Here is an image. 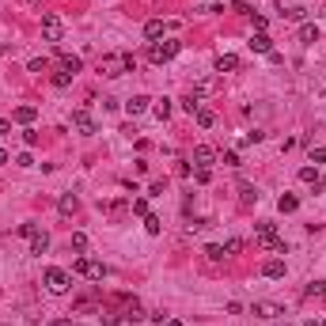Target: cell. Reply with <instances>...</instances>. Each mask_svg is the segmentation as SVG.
Returning <instances> with one entry per match:
<instances>
[{"label": "cell", "instance_id": "obj_1", "mask_svg": "<svg viewBox=\"0 0 326 326\" xmlns=\"http://www.w3.org/2000/svg\"><path fill=\"white\" fill-rule=\"evenodd\" d=\"M179 50H182L179 38H163V42H152V46H148V61H152V65H167V61L179 57Z\"/></svg>", "mask_w": 326, "mask_h": 326}, {"label": "cell", "instance_id": "obj_2", "mask_svg": "<svg viewBox=\"0 0 326 326\" xmlns=\"http://www.w3.org/2000/svg\"><path fill=\"white\" fill-rule=\"evenodd\" d=\"M254 235H258V243L262 247H269V250H277V254H284V239L277 235V224H269V220H262V224H254Z\"/></svg>", "mask_w": 326, "mask_h": 326}, {"label": "cell", "instance_id": "obj_3", "mask_svg": "<svg viewBox=\"0 0 326 326\" xmlns=\"http://www.w3.org/2000/svg\"><path fill=\"white\" fill-rule=\"evenodd\" d=\"M42 284H46L50 292H57V296H61V292H69L72 273H69V269H61V266H50V269L42 273Z\"/></svg>", "mask_w": 326, "mask_h": 326}, {"label": "cell", "instance_id": "obj_4", "mask_svg": "<svg viewBox=\"0 0 326 326\" xmlns=\"http://www.w3.org/2000/svg\"><path fill=\"white\" fill-rule=\"evenodd\" d=\"M72 273L87 277V281H103V277H106V266H103V262H95V258H87V254H80L76 262H72Z\"/></svg>", "mask_w": 326, "mask_h": 326}, {"label": "cell", "instance_id": "obj_5", "mask_svg": "<svg viewBox=\"0 0 326 326\" xmlns=\"http://www.w3.org/2000/svg\"><path fill=\"white\" fill-rule=\"evenodd\" d=\"M61 35H65V23H61V16L46 12V16H42V38H46V42H61Z\"/></svg>", "mask_w": 326, "mask_h": 326}, {"label": "cell", "instance_id": "obj_6", "mask_svg": "<svg viewBox=\"0 0 326 326\" xmlns=\"http://www.w3.org/2000/svg\"><path fill=\"white\" fill-rule=\"evenodd\" d=\"M72 125L80 129V137H95V133H99V125H95V118H91V114L84 110V106H80V110H72Z\"/></svg>", "mask_w": 326, "mask_h": 326}, {"label": "cell", "instance_id": "obj_7", "mask_svg": "<svg viewBox=\"0 0 326 326\" xmlns=\"http://www.w3.org/2000/svg\"><path fill=\"white\" fill-rule=\"evenodd\" d=\"M250 315H254V318H281L284 307H281V303H273V300H258L254 307H250Z\"/></svg>", "mask_w": 326, "mask_h": 326}, {"label": "cell", "instance_id": "obj_8", "mask_svg": "<svg viewBox=\"0 0 326 326\" xmlns=\"http://www.w3.org/2000/svg\"><path fill=\"white\" fill-rule=\"evenodd\" d=\"M118 69H125V53H114V57H103V65H99V72H103V76H121Z\"/></svg>", "mask_w": 326, "mask_h": 326}, {"label": "cell", "instance_id": "obj_9", "mask_svg": "<svg viewBox=\"0 0 326 326\" xmlns=\"http://www.w3.org/2000/svg\"><path fill=\"white\" fill-rule=\"evenodd\" d=\"M194 163H198V167H213V163H216V148L198 144V148H194Z\"/></svg>", "mask_w": 326, "mask_h": 326}, {"label": "cell", "instance_id": "obj_10", "mask_svg": "<svg viewBox=\"0 0 326 326\" xmlns=\"http://www.w3.org/2000/svg\"><path fill=\"white\" fill-rule=\"evenodd\" d=\"M247 46H250V50H254V53H273V38H269L266 31H258V35L250 38Z\"/></svg>", "mask_w": 326, "mask_h": 326}, {"label": "cell", "instance_id": "obj_11", "mask_svg": "<svg viewBox=\"0 0 326 326\" xmlns=\"http://www.w3.org/2000/svg\"><path fill=\"white\" fill-rule=\"evenodd\" d=\"M148 103H152L148 95H133V99L125 103V114H129V118H137V114H144V110H148Z\"/></svg>", "mask_w": 326, "mask_h": 326}, {"label": "cell", "instance_id": "obj_12", "mask_svg": "<svg viewBox=\"0 0 326 326\" xmlns=\"http://www.w3.org/2000/svg\"><path fill=\"white\" fill-rule=\"evenodd\" d=\"M38 118V110L31 103H23V106H16V114H12V121H19V125H31V121Z\"/></svg>", "mask_w": 326, "mask_h": 326}, {"label": "cell", "instance_id": "obj_13", "mask_svg": "<svg viewBox=\"0 0 326 326\" xmlns=\"http://www.w3.org/2000/svg\"><path fill=\"white\" fill-rule=\"evenodd\" d=\"M262 277H269V281H281V277H284V262H281V258H269L266 266H262Z\"/></svg>", "mask_w": 326, "mask_h": 326}, {"label": "cell", "instance_id": "obj_14", "mask_svg": "<svg viewBox=\"0 0 326 326\" xmlns=\"http://www.w3.org/2000/svg\"><path fill=\"white\" fill-rule=\"evenodd\" d=\"M163 31H167V27H163V19H148V23H144V38H148V42H159Z\"/></svg>", "mask_w": 326, "mask_h": 326}, {"label": "cell", "instance_id": "obj_15", "mask_svg": "<svg viewBox=\"0 0 326 326\" xmlns=\"http://www.w3.org/2000/svg\"><path fill=\"white\" fill-rule=\"evenodd\" d=\"M57 209H61V216H72V213L80 209V198H76V194H61Z\"/></svg>", "mask_w": 326, "mask_h": 326}, {"label": "cell", "instance_id": "obj_16", "mask_svg": "<svg viewBox=\"0 0 326 326\" xmlns=\"http://www.w3.org/2000/svg\"><path fill=\"white\" fill-rule=\"evenodd\" d=\"M239 69V57H235V53H220V57H216V72H235Z\"/></svg>", "mask_w": 326, "mask_h": 326}, {"label": "cell", "instance_id": "obj_17", "mask_svg": "<svg viewBox=\"0 0 326 326\" xmlns=\"http://www.w3.org/2000/svg\"><path fill=\"white\" fill-rule=\"evenodd\" d=\"M61 69H65V72H72V76H76V72L84 69V61H80L76 53H61Z\"/></svg>", "mask_w": 326, "mask_h": 326}, {"label": "cell", "instance_id": "obj_18", "mask_svg": "<svg viewBox=\"0 0 326 326\" xmlns=\"http://www.w3.org/2000/svg\"><path fill=\"white\" fill-rule=\"evenodd\" d=\"M277 209H281V213H296V209H300V198H296V194H281V198H277Z\"/></svg>", "mask_w": 326, "mask_h": 326}, {"label": "cell", "instance_id": "obj_19", "mask_svg": "<svg viewBox=\"0 0 326 326\" xmlns=\"http://www.w3.org/2000/svg\"><path fill=\"white\" fill-rule=\"evenodd\" d=\"M46 250H50V235H46V232H38L35 239H31V254H38V258H42Z\"/></svg>", "mask_w": 326, "mask_h": 326}, {"label": "cell", "instance_id": "obj_20", "mask_svg": "<svg viewBox=\"0 0 326 326\" xmlns=\"http://www.w3.org/2000/svg\"><path fill=\"white\" fill-rule=\"evenodd\" d=\"M300 182H307V186H322V179H318V167H300Z\"/></svg>", "mask_w": 326, "mask_h": 326}, {"label": "cell", "instance_id": "obj_21", "mask_svg": "<svg viewBox=\"0 0 326 326\" xmlns=\"http://www.w3.org/2000/svg\"><path fill=\"white\" fill-rule=\"evenodd\" d=\"M300 42H303V46L318 42V27H315V23H303V27H300Z\"/></svg>", "mask_w": 326, "mask_h": 326}, {"label": "cell", "instance_id": "obj_22", "mask_svg": "<svg viewBox=\"0 0 326 326\" xmlns=\"http://www.w3.org/2000/svg\"><path fill=\"white\" fill-rule=\"evenodd\" d=\"M194 118H198V125H201V129H213V125H216V114L209 110V106H201V110L194 114Z\"/></svg>", "mask_w": 326, "mask_h": 326}, {"label": "cell", "instance_id": "obj_23", "mask_svg": "<svg viewBox=\"0 0 326 326\" xmlns=\"http://www.w3.org/2000/svg\"><path fill=\"white\" fill-rule=\"evenodd\" d=\"M152 114H155L159 121H167V118H171V99H159V103L152 106Z\"/></svg>", "mask_w": 326, "mask_h": 326}, {"label": "cell", "instance_id": "obj_24", "mask_svg": "<svg viewBox=\"0 0 326 326\" xmlns=\"http://www.w3.org/2000/svg\"><path fill=\"white\" fill-rule=\"evenodd\" d=\"M239 201H243V205H254V201H258V190L243 182V186H239Z\"/></svg>", "mask_w": 326, "mask_h": 326}, {"label": "cell", "instance_id": "obj_25", "mask_svg": "<svg viewBox=\"0 0 326 326\" xmlns=\"http://www.w3.org/2000/svg\"><path fill=\"white\" fill-rule=\"evenodd\" d=\"M144 232H148V235H159V232H163V220L148 213V216H144Z\"/></svg>", "mask_w": 326, "mask_h": 326}, {"label": "cell", "instance_id": "obj_26", "mask_svg": "<svg viewBox=\"0 0 326 326\" xmlns=\"http://www.w3.org/2000/svg\"><path fill=\"white\" fill-rule=\"evenodd\" d=\"M205 258H209V262H224L228 254H224V247H220V243H209V247H205Z\"/></svg>", "mask_w": 326, "mask_h": 326}, {"label": "cell", "instance_id": "obj_27", "mask_svg": "<svg viewBox=\"0 0 326 326\" xmlns=\"http://www.w3.org/2000/svg\"><path fill=\"white\" fill-rule=\"evenodd\" d=\"M69 247H72V250H76V254H84V250H87V235H84V232H72V239H69Z\"/></svg>", "mask_w": 326, "mask_h": 326}, {"label": "cell", "instance_id": "obj_28", "mask_svg": "<svg viewBox=\"0 0 326 326\" xmlns=\"http://www.w3.org/2000/svg\"><path fill=\"white\" fill-rule=\"evenodd\" d=\"M125 318H129V322H140V318H148V315H144V311H140V303L133 300V303H129V307H125Z\"/></svg>", "mask_w": 326, "mask_h": 326}, {"label": "cell", "instance_id": "obj_29", "mask_svg": "<svg viewBox=\"0 0 326 326\" xmlns=\"http://www.w3.org/2000/svg\"><path fill=\"white\" fill-rule=\"evenodd\" d=\"M129 213H137V216H148V201H144V198H133V201H129Z\"/></svg>", "mask_w": 326, "mask_h": 326}, {"label": "cell", "instance_id": "obj_30", "mask_svg": "<svg viewBox=\"0 0 326 326\" xmlns=\"http://www.w3.org/2000/svg\"><path fill=\"white\" fill-rule=\"evenodd\" d=\"M194 182H198V186H209V182H213V171H209V167H198V171H194Z\"/></svg>", "mask_w": 326, "mask_h": 326}, {"label": "cell", "instance_id": "obj_31", "mask_svg": "<svg viewBox=\"0 0 326 326\" xmlns=\"http://www.w3.org/2000/svg\"><path fill=\"white\" fill-rule=\"evenodd\" d=\"M19 235H23V239H35V235H38V224H35V220L19 224Z\"/></svg>", "mask_w": 326, "mask_h": 326}, {"label": "cell", "instance_id": "obj_32", "mask_svg": "<svg viewBox=\"0 0 326 326\" xmlns=\"http://www.w3.org/2000/svg\"><path fill=\"white\" fill-rule=\"evenodd\" d=\"M69 84H72V72H65V69L53 72V87H69Z\"/></svg>", "mask_w": 326, "mask_h": 326}, {"label": "cell", "instance_id": "obj_33", "mask_svg": "<svg viewBox=\"0 0 326 326\" xmlns=\"http://www.w3.org/2000/svg\"><path fill=\"white\" fill-rule=\"evenodd\" d=\"M284 16H288V19H296V23H303V19H307V8H300V4H296V8H288Z\"/></svg>", "mask_w": 326, "mask_h": 326}, {"label": "cell", "instance_id": "obj_34", "mask_svg": "<svg viewBox=\"0 0 326 326\" xmlns=\"http://www.w3.org/2000/svg\"><path fill=\"white\" fill-rule=\"evenodd\" d=\"M99 322H103V326H118V322H121V318H118V315H114V311H99Z\"/></svg>", "mask_w": 326, "mask_h": 326}, {"label": "cell", "instance_id": "obj_35", "mask_svg": "<svg viewBox=\"0 0 326 326\" xmlns=\"http://www.w3.org/2000/svg\"><path fill=\"white\" fill-rule=\"evenodd\" d=\"M311 163H315V167H318V163H326V144L311 148Z\"/></svg>", "mask_w": 326, "mask_h": 326}, {"label": "cell", "instance_id": "obj_36", "mask_svg": "<svg viewBox=\"0 0 326 326\" xmlns=\"http://www.w3.org/2000/svg\"><path fill=\"white\" fill-rule=\"evenodd\" d=\"M220 163H224V167H239V152H224Z\"/></svg>", "mask_w": 326, "mask_h": 326}, {"label": "cell", "instance_id": "obj_37", "mask_svg": "<svg viewBox=\"0 0 326 326\" xmlns=\"http://www.w3.org/2000/svg\"><path fill=\"white\" fill-rule=\"evenodd\" d=\"M239 250H243V239H228L224 243V254H239Z\"/></svg>", "mask_w": 326, "mask_h": 326}, {"label": "cell", "instance_id": "obj_38", "mask_svg": "<svg viewBox=\"0 0 326 326\" xmlns=\"http://www.w3.org/2000/svg\"><path fill=\"white\" fill-rule=\"evenodd\" d=\"M182 106H186L190 114H198V110H201V99H198V95H190V99H186V103H182Z\"/></svg>", "mask_w": 326, "mask_h": 326}, {"label": "cell", "instance_id": "obj_39", "mask_svg": "<svg viewBox=\"0 0 326 326\" xmlns=\"http://www.w3.org/2000/svg\"><path fill=\"white\" fill-rule=\"evenodd\" d=\"M16 167H35V155H31V152H23V155H16Z\"/></svg>", "mask_w": 326, "mask_h": 326}, {"label": "cell", "instance_id": "obj_40", "mask_svg": "<svg viewBox=\"0 0 326 326\" xmlns=\"http://www.w3.org/2000/svg\"><path fill=\"white\" fill-rule=\"evenodd\" d=\"M23 144H27V148L38 144V133H35V129H27V133H23Z\"/></svg>", "mask_w": 326, "mask_h": 326}, {"label": "cell", "instance_id": "obj_41", "mask_svg": "<svg viewBox=\"0 0 326 326\" xmlns=\"http://www.w3.org/2000/svg\"><path fill=\"white\" fill-rule=\"evenodd\" d=\"M8 133H12V121H8V118H0V137H8Z\"/></svg>", "mask_w": 326, "mask_h": 326}, {"label": "cell", "instance_id": "obj_42", "mask_svg": "<svg viewBox=\"0 0 326 326\" xmlns=\"http://www.w3.org/2000/svg\"><path fill=\"white\" fill-rule=\"evenodd\" d=\"M50 326H72V318H53Z\"/></svg>", "mask_w": 326, "mask_h": 326}, {"label": "cell", "instance_id": "obj_43", "mask_svg": "<svg viewBox=\"0 0 326 326\" xmlns=\"http://www.w3.org/2000/svg\"><path fill=\"white\" fill-rule=\"evenodd\" d=\"M8 159H12V155H8V152H4V148H0V163H8Z\"/></svg>", "mask_w": 326, "mask_h": 326}, {"label": "cell", "instance_id": "obj_44", "mask_svg": "<svg viewBox=\"0 0 326 326\" xmlns=\"http://www.w3.org/2000/svg\"><path fill=\"white\" fill-rule=\"evenodd\" d=\"M4 53H12V46H0V57H4Z\"/></svg>", "mask_w": 326, "mask_h": 326}, {"label": "cell", "instance_id": "obj_45", "mask_svg": "<svg viewBox=\"0 0 326 326\" xmlns=\"http://www.w3.org/2000/svg\"><path fill=\"white\" fill-rule=\"evenodd\" d=\"M318 326H326V318H322V322H318Z\"/></svg>", "mask_w": 326, "mask_h": 326}, {"label": "cell", "instance_id": "obj_46", "mask_svg": "<svg viewBox=\"0 0 326 326\" xmlns=\"http://www.w3.org/2000/svg\"><path fill=\"white\" fill-rule=\"evenodd\" d=\"M322 194H326V182H322Z\"/></svg>", "mask_w": 326, "mask_h": 326}, {"label": "cell", "instance_id": "obj_47", "mask_svg": "<svg viewBox=\"0 0 326 326\" xmlns=\"http://www.w3.org/2000/svg\"><path fill=\"white\" fill-rule=\"evenodd\" d=\"M213 4H220V0H213Z\"/></svg>", "mask_w": 326, "mask_h": 326}]
</instances>
